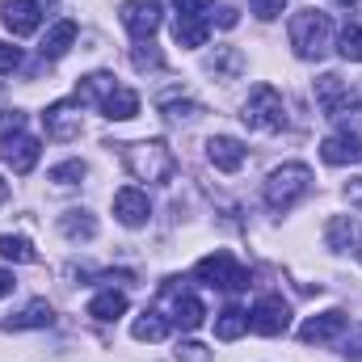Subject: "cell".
Wrapping results in <instances>:
<instances>
[{
	"label": "cell",
	"instance_id": "6da1fadb",
	"mask_svg": "<svg viewBox=\"0 0 362 362\" xmlns=\"http://www.w3.org/2000/svg\"><path fill=\"white\" fill-rule=\"evenodd\" d=\"M122 160H127L131 177H139V181H169L177 173V160H173V152H169L160 139L122 144Z\"/></svg>",
	"mask_w": 362,
	"mask_h": 362
},
{
	"label": "cell",
	"instance_id": "7a4b0ae2",
	"mask_svg": "<svg viewBox=\"0 0 362 362\" xmlns=\"http://www.w3.org/2000/svg\"><path fill=\"white\" fill-rule=\"evenodd\" d=\"M329 38H333V25H329V13L320 8H299L291 17V47L299 59H320L329 51Z\"/></svg>",
	"mask_w": 362,
	"mask_h": 362
},
{
	"label": "cell",
	"instance_id": "3957f363",
	"mask_svg": "<svg viewBox=\"0 0 362 362\" xmlns=\"http://www.w3.org/2000/svg\"><path fill=\"white\" fill-rule=\"evenodd\" d=\"M308 189H312V169H308V165H299V160H295V165H282V169H274L270 177H266V206L282 215V211H291Z\"/></svg>",
	"mask_w": 362,
	"mask_h": 362
},
{
	"label": "cell",
	"instance_id": "277c9868",
	"mask_svg": "<svg viewBox=\"0 0 362 362\" xmlns=\"http://www.w3.org/2000/svg\"><path fill=\"white\" fill-rule=\"evenodd\" d=\"M245 127L249 131H282V122H286V105H282V93L274 89V85H257V89L249 93V101H245Z\"/></svg>",
	"mask_w": 362,
	"mask_h": 362
},
{
	"label": "cell",
	"instance_id": "5b68a950",
	"mask_svg": "<svg viewBox=\"0 0 362 362\" xmlns=\"http://www.w3.org/2000/svg\"><path fill=\"white\" fill-rule=\"evenodd\" d=\"M194 278L206 282V286H219V291H245V286H249V270L236 266V257L223 253V249L211 253V257H202V262L194 266Z\"/></svg>",
	"mask_w": 362,
	"mask_h": 362
},
{
	"label": "cell",
	"instance_id": "8992f818",
	"mask_svg": "<svg viewBox=\"0 0 362 362\" xmlns=\"http://www.w3.org/2000/svg\"><path fill=\"white\" fill-rule=\"evenodd\" d=\"M249 329L262 333V337H282V333L291 329V308H286V299H282V295H262V299L253 303V312H249Z\"/></svg>",
	"mask_w": 362,
	"mask_h": 362
},
{
	"label": "cell",
	"instance_id": "52a82bcc",
	"mask_svg": "<svg viewBox=\"0 0 362 362\" xmlns=\"http://www.w3.org/2000/svg\"><path fill=\"white\" fill-rule=\"evenodd\" d=\"M160 17H165V4L160 0H127L122 4V25L135 42H148L156 30H160Z\"/></svg>",
	"mask_w": 362,
	"mask_h": 362
},
{
	"label": "cell",
	"instance_id": "ba28073f",
	"mask_svg": "<svg viewBox=\"0 0 362 362\" xmlns=\"http://www.w3.org/2000/svg\"><path fill=\"white\" fill-rule=\"evenodd\" d=\"M47 8H51V0H8L0 17H4V30L13 38H25V34H34L42 25Z\"/></svg>",
	"mask_w": 362,
	"mask_h": 362
},
{
	"label": "cell",
	"instance_id": "9c48e42d",
	"mask_svg": "<svg viewBox=\"0 0 362 362\" xmlns=\"http://www.w3.org/2000/svg\"><path fill=\"white\" fill-rule=\"evenodd\" d=\"M346 325H350V316H346L341 308H329V312H320V316H312V320L299 325V341H303V346H325V341L341 337Z\"/></svg>",
	"mask_w": 362,
	"mask_h": 362
},
{
	"label": "cell",
	"instance_id": "30bf717a",
	"mask_svg": "<svg viewBox=\"0 0 362 362\" xmlns=\"http://www.w3.org/2000/svg\"><path fill=\"white\" fill-rule=\"evenodd\" d=\"M42 127H47L51 139H64V144L76 139V135H81V105H72V101H55V105H47Z\"/></svg>",
	"mask_w": 362,
	"mask_h": 362
},
{
	"label": "cell",
	"instance_id": "8fae6325",
	"mask_svg": "<svg viewBox=\"0 0 362 362\" xmlns=\"http://www.w3.org/2000/svg\"><path fill=\"white\" fill-rule=\"evenodd\" d=\"M0 156H4V165H13V173H30L38 165V156H42V144L21 131L13 139H0Z\"/></svg>",
	"mask_w": 362,
	"mask_h": 362
},
{
	"label": "cell",
	"instance_id": "7c38bea8",
	"mask_svg": "<svg viewBox=\"0 0 362 362\" xmlns=\"http://www.w3.org/2000/svg\"><path fill=\"white\" fill-rule=\"evenodd\" d=\"M165 295H169V325H177V329H185V333H194L198 325H202V299L198 295H189V291H177V286H165Z\"/></svg>",
	"mask_w": 362,
	"mask_h": 362
},
{
	"label": "cell",
	"instance_id": "4fadbf2b",
	"mask_svg": "<svg viewBox=\"0 0 362 362\" xmlns=\"http://www.w3.org/2000/svg\"><path fill=\"white\" fill-rule=\"evenodd\" d=\"M325 165H362V135L358 131H337L320 144Z\"/></svg>",
	"mask_w": 362,
	"mask_h": 362
},
{
	"label": "cell",
	"instance_id": "5bb4252c",
	"mask_svg": "<svg viewBox=\"0 0 362 362\" xmlns=\"http://www.w3.org/2000/svg\"><path fill=\"white\" fill-rule=\"evenodd\" d=\"M114 215H118V223H127V228H144V223H148V215H152L148 194H144V189H135V185L118 189V194H114Z\"/></svg>",
	"mask_w": 362,
	"mask_h": 362
},
{
	"label": "cell",
	"instance_id": "9a60e30c",
	"mask_svg": "<svg viewBox=\"0 0 362 362\" xmlns=\"http://www.w3.org/2000/svg\"><path fill=\"white\" fill-rule=\"evenodd\" d=\"M206 160H211L219 173H236V169L245 165V144L232 139V135H215V139H206Z\"/></svg>",
	"mask_w": 362,
	"mask_h": 362
},
{
	"label": "cell",
	"instance_id": "2e32d148",
	"mask_svg": "<svg viewBox=\"0 0 362 362\" xmlns=\"http://www.w3.org/2000/svg\"><path fill=\"white\" fill-rule=\"evenodd\" d=\"M55 325V308L47 303V299H30L17 316H8L4 320V329L8 333H17V329H51Z\"/></svg>",
	"mask_w": 362,
	"mask_h": 362
},
{
	"label": "cell",
	"instance_id": "e0dca14e",
	"mask_svg": "<svg viewBox=\"0 0 362 362\" xmlns=\"http://www.w3.org/2000/svg\"><path fill=\"white\" fill-rule=\"evenodd\" d=\"M76 21H55L51 30H47V38H42V59H59V55H68L72 51V42H76Z\"/></svg>",
	"mask_w": 362,
	"mask_h": 362
},
{
	"label": "cell",
	"instance_id": "ac0fdd59",
	"mask_svg": "<svg viewBox=\"0 0 362 362\" xmlns=\"http://www.w3.org/2000/svg\"><path fill=\"white\" fill-rule=\"evenodd\" d=\"M101 114H105L110 122H131V118L139 114V97H135L131 89H122V85H118V89L101 101Z\"/></svg>",
	"mask_w": 362,
	"mask_h": 362
},
{
	"label": "cell",
	"instance_id": "d6986e66",
	"mask_svg": "<svg viewBox=\"0 0 362 362\" xmlns=\"http://www.w3.org/2000/svg\"><path fill=\"white\" fill-rule=\"evenodd\" d=\"M169 329H173V325L165 320V312L148 308V312L131 325V337H135V341H165V337H169Z\"/></svg>",
	"mask_w": 362,
	"mask_h": 362
},
{
	"label": "cell",
	"instance_id": "ffe728a7",
	"mask_svg": "<svg viewBox=\"0 0 362 362\" xmlns=\"http://www.w3.org/2000/svg\"><path fill=\"white\" fill-rule=\"evenodd\" d=\"M206 34H211L206 17H181V13L173 17V42H177V47H202Z\"/></svg>",
	"mask_w": 362,
	"mask_h": 362
},
{
	"label": "cell",
	"instance_id": "44dd1931",
	"mask_svg": "<svg viewBox=\"0 0 362 362\" xmlns=\"http://www.w3.org/2000/svg\"><path fill=\"white\" fill-rule=\"evenodd\" d=\"M114 89H118V85H114V76H110V72H93V76H85V81L76 85V105H93V101L101 105Z\"/></svg>",
	"mask_w": 362,
	"mask_h": 362
},
{
	"label": "cell",
	"instance_id": "7402d4cb",
	"mask_svg": "<svg viewBox=\"0 0 362 362\" xmlns=\"http://www.w3.org/2000/svg\"><path fill=\"white\" fill-rule=\"evenodd\" d=\"M122 312H127V295H122V291H114V286L89 299V316H93V320H118Z\"/></svg>",
	"mask_w": 362,
	"mask_h": 362
},
{
	"label": "cell",
	"instance_id": "603a6c76",
	"mask_svg": "<svg viewBox=\"0 0 362 362\" xmlns=\"http://www.w3.org/2000/svg\"><path fill=\"white\" fill-rule=\"evenodd\" d=\"M245 329H249V312L236 308V303H228V308L219 312V320H215V337H219V341H236Z\"/></svg>",
	"mask_w": 362,
	"mask_h": 362
},
{
	"label": "cell",
	"instance_id": "cb8c5ba5",
	"mask_svg": "<svg viewBox=\"0 0 362 362\" xmlns=\"http://www.w3.org/2000/svg\"><path fill=\"white\" fill-rule=\"evenodd\" d=\"M59 232L68 240H93L97 236V219H93L89 211H64L59 215Z\"/></svg>",
	"mask_w": 362,
	"mask_h": 362
},
{
	"label": "cell",
	"instance_id": "d4e9b609",
	"mask_svg": "<svg viewBox=\"0 0 362 362\" xmlns=\"http://www.w3.org/2000/svg\"><path fill=\"white\" fill-rule=\"evenodd\" d=\"M325 240H329L333 253H346V249L354 245V219H350V215H333L329 228H325Z\"/></svg>",
	"mask_w": 362,
	"mask_h": 362
},
{
	"label": "cell",
	"instance_id": "484cf974",
	"mask_svg": "<svg viewBox=\"0 0 362 362\" xmlns=\"http://www.w3.org/2000/svg\"><path fill=\"white\" fill-rule=\"evenodd\" d=\"M0 257H4V262H17V266L38 262V253H34V245H30L25 236H0Z\"/></svg>",
	"mask_w": 362,
	"mask_h": 362
},
{
	"label": "cell",
	"instance_id": "4316f807",
	"mask_svg": "<svg viewBox=\"0 0 362 362\" xmlns=\"http://www.w3.org/2000/svg\"><path fill=\"white\" fill-rule=\"evenodd\" d=\"M337 51H341V59L362 64V25H346V30H341V38H337Z\"/></svg>",
	"mask_w": 362,
	"mask_h": 362
},
{
	"label": "cell",
	"instance_id": "83f0119b",
	"mask_svg": "<svg viewBox=\"0 0 362 362\" xmlns=\"http://www.w3.org/2000/svg\"><path fill=\"white\" fill-rule=\"evenodd\" d=\"M47 177L55 181V185H76V181L85 177V160H64V165H55Z\"/></svg>",
	"mask_w": 362,
	"mask_h": 362
},
{
	"label": "cell",
	"instance_id": "f1b7e54d",
	"mask_svg": "<svg viewBox=\"0 0 362 362\" xmlns=\"http://www.w3.org/2000/svg\"><path fill=\"white\" fill-rule=\"evenodd\" d=\"M160 110H165V118H173V122L198 114V105H194V101H185V97H165V101H160Z\"/></svg>",
	"mask_w": 362,
	"mask_h": 362
},
{
	"label": "cell",
	"instance_id": "f546056e",
	"mask_svg": "<svg viewBox=\"0 0 362 362\" xmlns=\"http://www.w3.org/2000/svg\"><path fill=\"white\" fill-rule=\"evenodd\" d=\"M25 131V114L21 110H4L0 114V139H13V135H21Z\"/></svg>",
	"mask_w": 362,
	"mask_h": 362
},
{
	"label": "cell",
	"instance_id": "4dcf8cb0",
	"mask_svg": "<svg viewBox=\"0 0 362 362\" xmlns=\"http://www.w3.org/2000/svg\"><path fill=\"white\" fill-rule=\"evenodd\" d=\"M173 8L181 17H206V13H215V0H173Z\"/></svg>",
	"mask_w": 362,
	"mask_h": 362
},
{
	"label": "cell",
	"instance_id": "1f68e13d",
	"mask_svg": "<svg viewBox=\"0 0 362 362\" xmlns=\"http://www.w3.org/2000/svg\"><path fill=\"white\" fill-rule=\"evenodd\" d=\"M177 362H211V350L202 341H181L177 346Z\"/></svg>",
	"mask_w": 362,
	"mask_h": 362
},
{
	"label": "cell",
	"instance_id": "d6a6232c",
	"mask_svg": "<svg viewBox=\"0 0 362 362\" xmlns=\"http://www.w3.org/2000/svg\"><path fill=\"white\" fill-rule=\"evenodd\" d=\"M249 8L257 13V21H274V17H278V13L286 8V0H253Z\"/></svg>",
	"mask_w": 362,
	"mask_h": 362
},
{
	"label": "cell",
	"instance_id": "836d02e7",
	"mask_svg": "<svg viewBox=\"0 0 362 362\" xmlns=\"http://www.w3.org/2000/svg\"><path fill=\"white\" fill-rule=\"evenodd\" d=\"M17 68H21V51L0 38V72H17Z\"/></svg>",
	"mask_w": 362,
	"mask_h": 362
},
{
	"label": "cell",
	"instance_id": "e575fe53",
	"mask_svg": "<svg viewBox=\"0 0 362 362\" xmlns=\"http://www.w3.org/2000/svg\"><path fill=\"white\" fill-rule=\"evenodd\" d=\"M341 354H346V358H354V362H362V325L346 333V341H341Z\"/></svg>",
	"mask_w": 362,
	"mask_h": 362
},
{
	"label": "cell",
	"instance_id": "d590c367",
	"mask_svg": "<svg viewBox=\"0 0 362 362\" xmlns=\"http://www.w3.org/2000/svg\"><path fill=\"white\" fill-rule=\"evenodd\" d=\"M135 68H139V72H144V68H160V55L139 47V51H135Z\"/></svg>",
	"mask_w": 362,
	"mask_h": 362
},
{
	"label": "cell",
	"instance_id": "8d00e7d4",
	"mask_svg": "<svg viewBox=\"0 0 362 362\" xmlns=\"http://www.w3.org/2000/svg\"><path fill=\"white\" fill-rule=\"evenodd\" d=\"M13 286H17L13 270H0V299H4V295H13Z\"/></svg>",
	"mask_w": 362,
	"mask_h": 362
},
{
	"label": "cell",
	"instance_id": "74e56055",
	"mask_svg": "<svg viewBox=\"0 0 362 362\" xmlns=\"http://www.w3.org/2000/svg\"><path fill=\"white\" fill-rule=\"evenodd\" d=\"M215 21H219L223 30H232V25H236V8H219V13H215Z\"/></svg>",
	"mask_w": 362,
	"mask_h": 362
},
{
	"label": "cell",
	"instance_id": "f35d334b",
	"mask_svg": "<svg viewBox=\"0 0 362 362\" xmlns=\"http://www.w3.org/2000/svg\"><path fill=\"white\" fill-rule=\"evenodd\" d=\"M333 4H337V8H358L362 0H333Z\"/></svg>",
	"mask_w": 362,
	"mask_h": 362
},
{
	"label": "cell",
	"instance_id": "ab89813d",
	"mask_svg": "<svg viewBox=\"0 0 362 362\" xmlns=\"http://www.w3.org/2000/svg\"><path fill=\"white\" fill-rule=\"evenodd\" d=\"M0 202H8V181L0 177Z\"/></svg>",
	"mask_w": 362,
	"mask_h": 362
}]
</instances>
